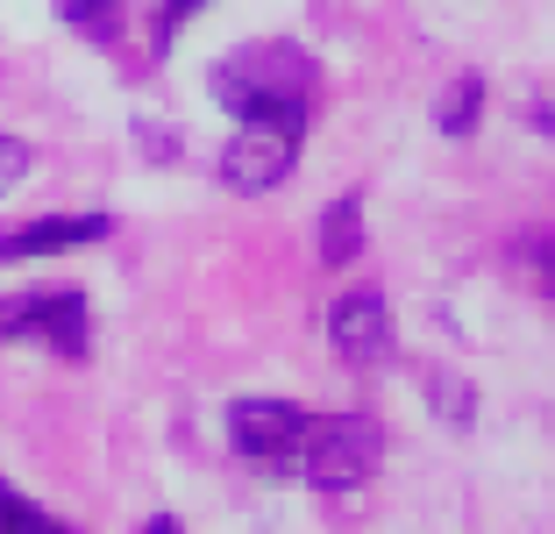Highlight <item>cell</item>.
Returning <instances> with one entry per match:
<instances>
[{
	"mask_svg": "<svg viewBox=\"0 0 555 534\" xmlns=\"http://www.w3.org/2000/svg\"><path fill=\"white\" fill-rule=\"evenodd\" d=\"M29 164H36V150L22 136H0V193H15L22 178H29Z\"/></svg>",
	"mask_w": 555,
	"mask_h": 534,
	"instance_id": "cell-12",
	"label": "cell"
},
{
	"mask_svg": "<svg viewBox=\"0 0 555 534\" xmlns=\"http://www.w3.org/2000/svg\"><path fill=\"white\" fill-rule=\"evenodd\" d=\"M299 164V129H271V122H243L221 150V186L229 193H271Z\"/></svg>",
	"mask_w": 555,
	"mask_h": 534,
	"instance_id": "cell-5",
	"label": "cell"
},
{
	"mask_svg": "<svg viewBox=\"0 0 555 534\" xmlns=\"http://www.w3.org/2000/svg\"><path fill=\"white\" fill-rule=\"evenodd\" d=\"M65 22L79 36H93V43H107L121 29V0H65Z\"/></svg>",
	"mask_w": 555,
	"mask_h": 534,
	"instance_id": "cell-11",
	"label": "cell"
},
{
	"mask_svg": "<svg viewBox=\"0 0 555 534\" xmlns=\"http://www.w3.org/2000/svg\"><path fill=\"white\" fill-rule=\"evenodd\" d=\"M143 534H185V527H179V520H171V513H157V520H150Z\"/></svg>",
	"mask_w": 555,
	"mask_h": 534,
	"instance_id": "cell-13",
	"label": "cell"
},
{
	"mask_svg": "<svg viewBox=\"0 0 555 534\" xmlns=\"http://www.w3.org/2000/svg\"><path fill=\"white\" fill-rule=\"evenodd\" d=\"M229 442L257 470H299V442H307V414L293 399H235L229 406Z\"/></svg>",
	"mask_w": 555,
	"mask_h": 534,
	"instance_id": "cell-4",
	"label": "cell"
},
{
	"mask_svg": "<svg viewBox=\"0 0 555 534\" xmlns=\"http://www.w3.org/2000/svg\"><path fill=\"white\" fill-rule=\"evenodd\" d=\"M0 534H72L57 513H43V506H29L22 492L0 485Z\"/></svg>",
	"mask_w": 555,
	"mask_h": 534,
	"instance_id": "cell-10",
	"label": "cell"
},
{
	"mask_svg": "<svg viewBox=\"0 0 555 534\" xmlns=\"http://www.w3.org/2000/svg\"><path fill=\"white\" fill-rule=\"evenodd\" d=\"M477 107H485V79H477V72H463V79L441 93V114H435V122L449 136H470L477 129Z\"/></svg>",
	"mask_w": 555,
	"mask_h": 534,
	"instance_id": "cell-9",
	"label": "cell"
},
{
	"mask_svg": "<svg viewBox=\"0 0 555 534\" xmlns=\"http://www.w3.org/2000/svg\"><path fill=\"white\" fill-rule=\"evenodd\" d=\"M115 236V214H50V221L8 228L0 236V264H29V257H65V250L107 243Z\"/></svg>",
	"mask_w": 555,
	"mask_h": 534,
	"instance_id": "cell-7",
	"label": "cell"
},
{
	"mask_svg": "<svg viewBox=\"0 0 555 534\" xmlns=\"http://www.w3.org/2000/svg\"><path fill=\"white\" fill-rule=\"evenodd\" d=\"M0 342H43L57 356H86V342H93L86 292L57 285V292H15V300H0Z\"/></svg>",
	"mask_w": 555,
	"mask_h": 534,
	"instance_id": "cell-3",
	"label": "cell"
},
{
	"mask_svg": "<svg viewBox=\"0 0 555 534\" xmlns=\"http://www.w3.org/2000/svg\"><path fill=\"white\" fill-rule=\"evenodd\" d=\"M327 342H335L343 364L377 371V364L392 356V307H385V292H371V285L343 292V300L327 307Z\"/></svg>",
	"mask_w": 555,
	"mask_h": 534,
	"instance_id": "cell-6",
	"label": "cell"
},
{
	"mask_svg": "<svg viewBox=\"0 0 555 534\" xmlns=\"http://www.w3.org/2000/svg\"><path fill=\"white\" fill-rule=\"evenodd\" d=\"M313 86H321V65L299 43H243L207 72V93L235 122H271V129H299V136H307L313 114Z\"/></svg>",
	"mask_w": 555,
	"mask_h": 534,
	"instance_id": "cell-1",
	"label": "cell"
},
{
	"mask_svg": "<svg viewBox=\"0 0 555 534\" xmlns=\"http://www.w3.org/2000/svg\"><path fill=\"white\" fill-rule=\"evenodd\" d=\"M357 250H363V200L343 193L321 214V264H357Z\"/></svg>",
	"mask_w": 555,
	"mask_h": 534,
	"instance_id": "cell-8",
	"label": "cell"
},
{
	"mask_svg": "<svg viewBox=\"0 0 555 534\" xmlns=\"http://www.w3.org/2000/svg\"><path fill=\"white\" fill-rule=\"evenodd\" d=\"M385 463V428L371 414H327V421H307V442H299V470L307 485L321 492H349L363 478H377Z\"/></svg>",
	"mask_w": 555,
	"mask_h": 534,
	"instance_id": "cell-2",
	"label": "cell"
}]
</instances>
